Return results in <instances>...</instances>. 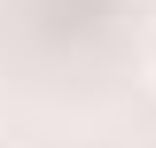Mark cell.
<instances>
[{
	"label": "cell",
	"mask_w": 156,
	"mask_h": 148,
	"mask_svg": "<svg viewBox=\"0 0 156 148\" xmlns=\"http://www.w3.org/2000/svg\"><path fill=\"white\" fill-rule=\"evenodd\" d=\"M140 70H148V86H156V23H148V47H140Z\"/></svg>",
	"instance_id": "6da1fadb"
}]
</instances>
